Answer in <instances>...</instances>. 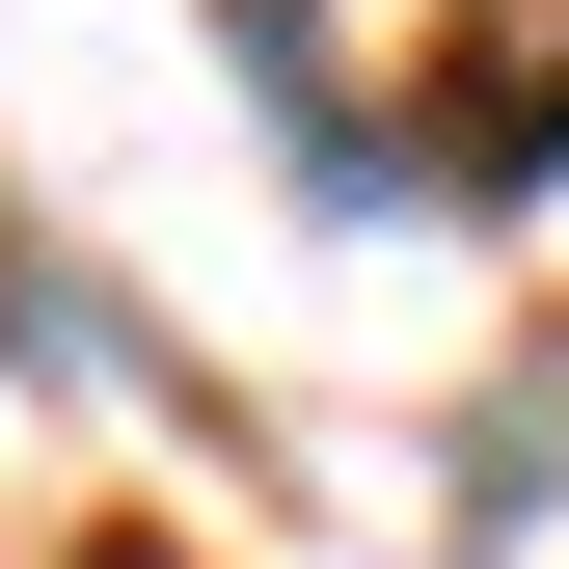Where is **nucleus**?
Segmentation results:
<instances>
[{
	"instance_id": "2",
	"label": "nucleus",
	"mask_w": 569,
	"mask_h": 569,
	"mask_svg": "<svg viewBox=\"0 0 569 569\" xmlns=\"http://www.w3.org/2000/svg\"><path fill=\"white\" fill-rule=\"evenodd\" d=\"M82 569H163V542H82Z\"/></svg>"
},
{
	"instance_id": "1",
	"label": "nucleus",
	"mask_w": 569,
	"mask_h": 569,
	"mask_svg": "<svg viewBox=\"0 0 569 569\" xmlns=\"http://www.w3.org/2000/svg\"><path fill=\"white\" fill-rule=\"evenodd\" d=\"M461 163H488V190H542V163H569V54H516V82L461 109Z\"/></svg>"
}]
</instances>
